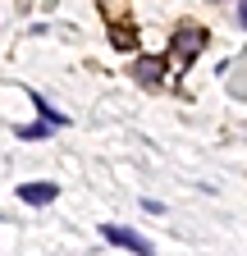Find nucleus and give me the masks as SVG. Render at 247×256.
Returning <instances> with one entry per match:
<instances>
[{"label": "nucleus", "instance_id": "1", "mask_svg": "<svg viewBox=\"0 0 247 256\" xmlns=\"http://www.w3.org/2000/svg\"><path fill=\"white\" fill-rule=\"evenodd\" d=\"M101 238H106V242H114V247H128V252H138V256H156V247H151L142 234L124 229V224H101Z\"/></svg>", "mask_w": 247, "mask_h": 256}, {"label": "nucleus", "instance_id": "2", "mask_svg": "<svg viewBox=\"0 0 247 256\" xmlns=\"http://www.w3.org/2000/svg\"><path fill=\"white\" fill-rule=\"evenodd\" d=\"M170 46H174V55L188 64V60H197L202 55V46H206V32L202 28H178L174 37H170Z\"/></svg>", "mask_w": 247, "mask_h": 256}, {"label": "nucleus", "instance_id": "3", "mask_svg": "<svg viewBox=\"0 0 247 256\" xmlns=\"http://www.w3.org/2000/svg\"><path fill=\"white\" fill-rule=\"evenodd\" d=\"M133 78L146 82V87H156V82L170 78V69H165V60H160V55H138V60H133Z\"/></svg>", "mask_w": 247, "mask_h": 256}, {"label": "nucleus", "instance_id": "4", "mask_svg": "<svg viewBox=\"0 0 247 256\" xmlns=\"http://www.w3.org/2000/svg\"><path fill=\"white\" fill-rule=\"evenodd\" d=\"M18 197H23L28 206H50V202L60 197V183H50V178H37V183H23V188H18Z\"/></svg>", "mask_w": 247, "mask_h": 256}, {"label": "nucleus", "instance_id": "5", "mask_svg": "<svg viewBox=\"0 0 247 256\" xmlns=\"http://www.w3.org/2000/svg\"><path fill=\"white\" fill-rule=\"evenodd\" d=\"M28 96H32V106H37V114L50 124V128H69V114H60L50 101H46V96H37V92H28Z\"/></svg>", "mask_w": 247, "mask_h": 256}, {"label": "nucleus", "instance_id": "6", "mask_svg": "<svg viewBox=\"0 0 247 256\" xmlns=\"http://www.w3.org/2000/svg\"><path fill=\"white\" fill-rule=\"evenodd\" d=\"M110 42H114L119 50H133V42H138V32H133V28H124V23H114V28H110Z\"/></svg>", "mask_w": 247, "mask_h": 256}, {"label": "nucleus", "instance_id": "7", "mask_svg": "<svg viewBox=\"0 0 247 256\" xmlns=\"http://www.w3.org/2000/svg\"><path fill=\"white\" fill-rule=\"evenodd\" d=\"M14 133H18L23 142H37V138H46V133H50V124H46V119H42V124H18Z\"/></svg>", "mask_w": 247, "mask_h": 256}, {"label": "nucleus", "instance_id": "8", "mask_svg": "<svg viewBox=\"0 0 247 256\" xmlns=\"http://www.w3.org/2000/svg\"><path fill=\"white\" fill-rule=\"evenodd\" d=\"M229 96H238V101H247V74H242V78H234V82H229Z\"/></svg>", "mask_w": 247, "mask_h": 256}, {"label": "nucleus", "instance_id": "9", "mask_svg": "<svg viewBox=\"0 0 247 256\" xmlns=\"http://www.w3.org/2000/svg\"><path fill=\"white\" fill-rule=\"evenodd\" d=\"M234 18H238V28H247V0H238V10H234Z\"/></svg>", "mask_w": 247, "mask_h": 256}]
</instances>
